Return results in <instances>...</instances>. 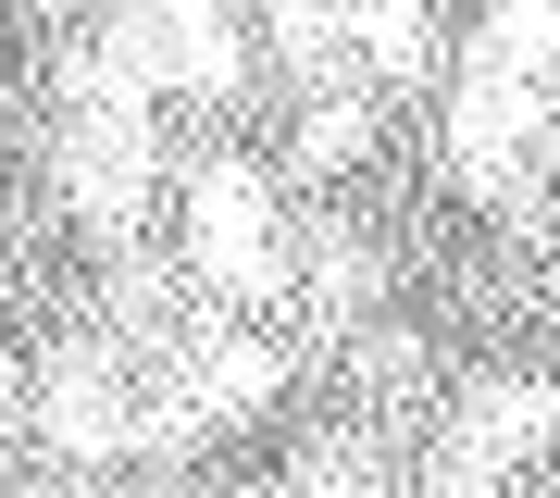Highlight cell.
<instances>
[{
	"label": "cell",
	"instance_id": "cell-1",
	"mask_svg": "<svg viewBox=\"0 0 560 498\" xmlns=\"http://www.w3.org/2000/svg\"><path fill=\"white\" fill-rule=\"evenodd\" d=\"M187 275L224 287V299H275L287 287V224H275L261 162H200L187 175Z\"/></svg>",
	"mask_w": 560,
	"mask_h": 498
},
{
	"label": "cell",
	"instance_id": "cell-2",
	"mask_svg": "<svg viewBox=\"0 0 560 498\" xmlns=\"http://www.w3.org/2000/svg\"><path fill=\"white\" fill-rule=\"evenodd\" d=\"M150 175H162L150 100H75V113H62V199H75L88 238H138Z\"/></svg>",
	"mask_w": 560,
	"mask_h": 498
},
{
	"label": "cell",
	"instance_id": "cell-3",
	"mask_svg": "<svg viewBox=\"0 0 560 498\" xmlns=\"http://www.w3.org/2000/svg\"><path fill=\"white\" fill-rule=\"evenodd\" d=\"M38 437L62 461H125L138 449V374H125V337H75L38 386Z\"/></svg>",
	"mask_w": 560,
	"mask_h": 498
},
{
	"label": "cell",
	"instance_id": "cell-4",
	"mask_svg": "<svg viewBox=\"0 0 560 498\" xmlns=\"http://www.w3.org/2000/svg\"><path fill=\"white\" fill-rule=\"evenodd\" d=\"M560 437V386H536V374H499V386H474L460 398V424H448V449L423 461L436 486H499V474H523Z\"/></svg>",
	"mask_w": 560,
	"mask_h": 498
},
{
	"label": "cell",
	"instance_id": "cell-5",
	"mask_svg": "<svg viewBox=\"0 0 560 498\" xmlns=\"http://www.w3.org/2000/svg\"><path fill=\"white\" fill-rule=\"evenodd\" d=\"M175 386L200 398L212 424H237V412H261V398L287 386V361L261 349V337H224V324H187V337H175Z\"/></svg>",
	"mask_w": 560,
	"mask_h": 498
},
{
	"label": "cell",
	"instance_id": "cell-6",
	"mask_svg": "<svg viewBox=\"0 0 560 498\" xmlns=\"http://www.w3.org/2000/svg\"><path fill=\"white\" fill-rule=\"evenodd\" d=\"M349 50L374 62V76H423V50H436V13H423V0H349Z\"/></svg>",
	"mask_w": 560,
	"mask_h": 498
},
{
	"label": "cell",
	"instance_id": "cell-7",
	"mask_svg": "<svg viewBox=\"0 0 560 498\" xmlns=\"http://www.w3.org/2000/svg\"><path fill=\"white\" fill-rule=\"evenodd\" d=\"M374 150V100H349V88H300V162L324 175V162H361Z\"/></svg>",
	"mask_w": 560,
	"mask_h": 498
},
{
	"label": "cell",
	"instance_id": "cell-8",
	"mask_svg": "<svg viewBox=\"0 0 560 498\" xmlns=\"http://www.w3.org/2000/svg\"><path fill=\"white\" fill-rule=\"evenodd\" d=\"M374 474H386V461L361 449V437H312L300 449V486H374Z\"/></svg>",
	"mask_w": 560,
	"mask_h": 498
},
{
	"label": "cell",
	"instance_id": "cell-9",
	"mask_svg": "<svg viewBox=\"0 0 560 498\" xmlns=\"http://www.w3.org/2000/svg\"><path fill=\"white\" fill-rule=\"evenodd\" d=\"M25 412V374H13V349H0V424H13Z\"/></svg>",
	"mask_w": 560,
	"mask_h": 498
},
{
	"label": "cell",
	"instance_id": "cell-10",
	"mask_svg": "<svg viewBox=\"0 0 560 498\" xmlns=\"http://www.w3.org/2000/svg\"><path fill=\"white\" fill-rule=\"evenodd\" d=\"M548 88H560V62H548Z\"/></svg>",
	"mask_w": 560,
	"mask_h": 498
}]
</instances>
